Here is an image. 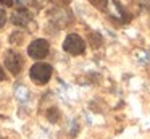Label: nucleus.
<instances>
[{
  "label": "nucleus",
  "mask_w": 150,
  "mask_h": 139,
  "mask_svg": "<svg viewBox=\"0 0 150 139\" xmlns=\"http://www.w3.org/2000/svg\"><path fill=\"white\" fill-rule=\"evenodd\" d=\"M29 19H31V16H29V13H28L24 8L18 10V11L11 16V21H13L16 26H26L28 23H29Z\"/></svg>",
  "instance_id": "39448f33"
},
{
  "label": "nucleus",
  "mask_w": 150,
  "mask_h": 139,
  "mask_svg": "<svg viewBox=\"0 0 150 139\" xmlns=\"http://www.w3.org/2000/svg\"><path fill=\"white\" fill-rule=\"evenodd\" d=\"M63 50L69 55H82L86 50V42L79 34H68L63 42Z\"/></svg>",
  "instance_id": "f03ea898"
},
{
  "label": "nucleus",
  "mask_w": 150,
  "mask_h": 139,
  "mask_svg": "<svg viewBox=\"0 0 150 139\" xmlns=\"http://www.w3.org/2000/svg\"><path fill=\"white\" fill-rule=\"evenodd\" d=\"M52 73H53L52 65L44 63V61H37V63H34L33 66H31L29 78H31V81H33L34 84H37V86H44V84H47L50 81Z\"/></svg>",
  "instance_id": "f257e3e1"
},
{
  "label": "nucleus",
  "mask_w": 150,
  "mask_h": 139,
  "mask_svg": "<svg viewBox=\"0 0 150 139\" xmlns=\"http://www.w3.org/2000/svg\"><path fill=\"white\" fill-rule=\"evenodd\" d=\"M5 23H7V11L4 8H0V29L5 26Z\"/></svg>",
  "instance_id": "423d86ee"
},
{
  "label": "nucleus",
  "mask_w": 150,
  "mask_h": 139,
  "mask_svg": "<svg viewBox=\"0 0 150 139\" xmlns=\"http://www.w3.org/2000/svg\"><path fill=\"white\" fill-rule=\"evenodd\" d=\"M4 63H5V68L10 71L11 74H20L23 71V66H24V60L18 52L15 50H8L4 57Z\"/></svg>",
  "instance_id": "7ed1b4c3"
},
{
  "label": "nucleus",
  "mask_w": 150,
  "mask_h": 139,
  "mask_svg": "<svg viewBox=\"0 0 150 139\" xmlns=\"http://www.w3.org/2000/svg\"><path fill=\"white\" fill-rule=\"evenodd\" d=\"M50 52V44L45 41V39H36L29 44L28 47V55L34 60H42L49 55Z\"/></svg>",
  "instance_id": "20e7f679"
},
{
  "label": "nucleus",
  "mask_w": 150,
  "mask_h": 139,
  "mask_svg": "<svg viewBox=\"0 0 150 139\" xmlns=\"http://www.w3.org/2000/svg\"><path fill=\"white\" fill-rule=\"evenodd\" d=\"M5 78H7V74H5L4 68L0 66V81H5Z\"/></svg>",
  "instance_id": "0eeeda50"
}]
</instances>
